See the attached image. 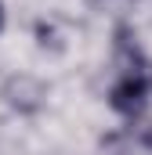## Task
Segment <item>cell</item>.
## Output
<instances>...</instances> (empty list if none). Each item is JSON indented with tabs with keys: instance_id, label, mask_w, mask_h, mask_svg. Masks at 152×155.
<instances>
[{
	"instance_id": "6da1fadb",
	"label": "cell",
	"mask_w": 152,
	"mask_h": 155,
	"mask_svg": "<svg viewBox=\"0 0 152 155\" xmlns=\"http://www.w3.org/2000/svg\"><path fill=\"white\" fill-rule=\"evenodd\" d=\"M0 97L18 116H36L40 108H43V101H47V83L36 79V76H29V72H15V76L4 79Z\"/></svg>"
},
{
	"instance_id": "7a4b0ae2",
	"label": "cell",
	"mask_w": 152,
	"mask_h": 155,
	"mask_svg": "<svg viewBox=\"0 0 152 155\" xmlns=\"http://www.w3.org/2000/svg\"><path fill=\"white\" fill-rule=\"evenodd\" d=\"M149 83H152V76H145V72H127L119 83H112L109 105L123 116H138L149 101Z\"/></svg>"
},
{
	"instance_id": "3957f363",
	"label": "cell",
	"mask_w": 152,
	"mask_h": 155,
	"mask_svg": "<svg viewBox=\"0 0 152 155\" xmlns=\"http://www.w3.org/2000/svg\"><path fill=\"white\" fill-rule=\"evenodd\" d=\"M36 36H40L43 47H47V43H51V47H58V43H54V29H51V25H43V22L36 25Z\"/></svg>"
},
{
	"instance_id": "277c9868",
	"label": "cell",
	"mask_w": 152,
	"mask_h": 155,
	"mask_svg": "<svg viewBox=\"0 0 152 155\" xmlns=\"http://www.w3.org/2000/svg\"><path fill=\"white\" fill-rule=\"evenodd\" d=\"M141 148H145V152H152V126L141 134Z\"/></svg>"
},
{
	"instance_id": "5b68a950",
	"label": "cell",
	"mask_w": 152,
	"mask_h": 155,
	"mask_svg": "<svg viewBox=\"0 0 152 155\" xmlns=\"http://www.w3.org/2000/svg\"><path fill=\"white\" fill-rule=\"evenodd\" d=\"M0 33H4V7H0Z\"/></svg>"
}]
</instances>
